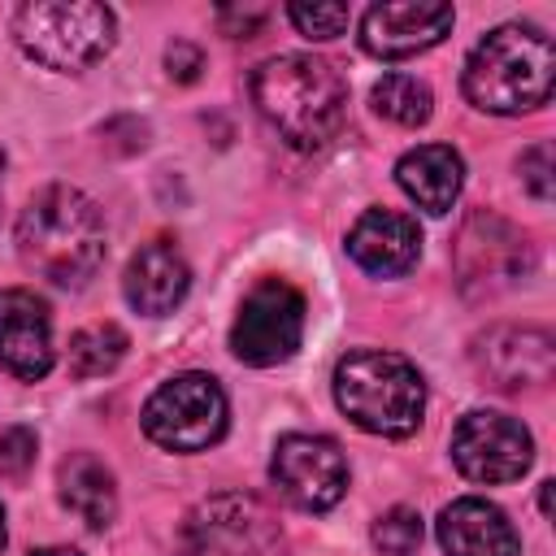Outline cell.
Listing matches in <instances>:
<instances>
[{"instance_id":"obj_3","label":"cell","mask_w":556,"mask_h":556,"mask_svg":"<svg viewBox=\"0 0 556 556\" xmlns=\"http://www.w3.org/2000/svg\"><path fill=\"white\" fill-rule=\"evenodd\" d=\"M552 83H556V48L539 26L526 22H508L482 35L460 74L465 100L500 117L547 104Z\"/></svg>"},{"instance_id":"obj_22","label":"cell","mask_w":556,"mask_h":556,"mask_svg":"<svg viewBox=\"0 0 556 556\" xmlns=\"http://www.w3.org/2000/svg\"><path fill=\"white\" fill-rule=\"evenodd\" d=\"M369 539H374V547L382 556H413L421 547V513L417 508H404V504L400 508H387L374 521Z\"/></svg>"},{"instance_id":"obj_14","label":"cell","mask_w":556,"mask_h":556,"mask_svg":"<svg viewBox=\"0 0 556 556\" xmlns=\"http://www.w3.org/2000/svg\"><path fill=\"white\" fill-rule=\"evenodd\" d=\"M52 361H56V348H52L48 304L26 287L0 291V369L35 382L52 369Z\"/></svg>"},{"instance_id":"obj_20","label":"cell","mask_w":556,"mask_h":556,"mask_svg":"<svg viewBox=\"0 0 556 556\" xmlns=\"http://www.w3.org/2000/svg\"><path fill=\"white\" fill-rule=\"evenodd\" d=\"M130 339L113 321H91L70 339V374L74 378H104L122 365Z\"/></svg>"},{"instance_id":"obj_6","label":"cell","mask_w":556,"mask_h":556,"mask_svg":"<svg viewBox=\"0 0 556 556\" xmlns=\"http://www.w3.org/2000/svg\"><path fill=\"white\" fill-rule=\"evenodd\" d=\"M226 417H230V404L222 382L213 374L187 369L165 378L148 395L139 426L165 452H204L226 434Z\"/></svg>"},{"instance_id":"obj_15","label":"cell","mask_w":556,"mask_h":556,"mask_svg":"<svg viewBox=\"0 0 556 556\" xmlns=\"http://www.w3.org/2000/svg\"><path fill=\"white\" fill-rule=\"evenodd\" d=\"M348 256L378 278H395L408 274L421 256V230L408 213L395 208H369L356 217V226L348 230Z\"/></svg>"},{"instance_id":"obj_24","label":"cell","mask_w":556,"mask_h":556,"mask_svg":"<svg viewBox=\"0 0 556 556\" xmlns=\"http://www.w3.org/2000/svg\"><path fill=\"white\" fill-rule=\"evenodd\" d=\"M517 169H521V182H526V191L534 200H552V143L526 148L521 161H517Z\"/></svg>"},{"instance_id":"obj_4","label":"cell","mask_w":556,"mask_h":556,"mask_svg":"<svg viewBox=\"0 0 556 556\" xmlns=\"http://www.w3.org/2000/svg\"><path fill=\"white\" fill-rule=\"evenodd\" d=\"M334 404L365 434L404 439L421 426L426 378L400 352L361 348V352H348L334 365Z\"/></svg>"},{"instance_id":"obj_28","label":"cell","mask_w":556,"mask_h":556,"mask_svg":"<svg viewBox=\"0 0 556 556\" xmlns=\"http://www.w3.org/2000/svg\"><path fill=\"white\" fill-rule=\"evenodd\" d=\"M30 556H78L74 547H43V552H30Z\"/></svg>"},{"instance_id":"obj_31","label":"cell","mask_w":556,"mask_h":556,"mask_svg":"<svg viewBox=\"0 0 556 556\" xmlns=\"http://www.w3.org/2000/svg\"><path fill=\"white\" fill-rule=\"evenodd\" d=\"M0 174H4V148H0Z\"/></svg>"},{"instance_id":"obj_27","label":"cell","mask_w":556,"mask_h":556,"mask_svg":"<svg viewBox=\"0 0 556 556\" xmlns=\"http://www.w3.org/2000/svg\"><path fill=\"white\" fill-rule=\"evenodd\" d=\"M165 65H169V74H174L178 83H191V78L200 74L204 56H200V48H195V43H182V39H174V43H169V52H165Z\"/></svg>"},{"instance_id":"obj_7","label":"cell","mask_w":556,"mask_h":556,"mask_svg":"<svg viewBox=\"0 0 556 556\" xmlns=\"http://www.w3.org/2000/svg\"><path fill=\"white\" fill-rule=\"evenodd\" d=\"M187 556H278L282 526L274 508L243 491H222L200 500L182 521Z\"/></svg>"},{"instance_id":"obj_30","label":"cell","mask_w":556,"mask_h":556,"mask_svg":"<svg viewBox=\"0 0 556 556\" xmlns=\"http://www.w3.org/2000/svg\"><path fill=\"white\" fill-rule=\"evenodd\" d=\"M0 552H4V508H0Z\"/></svg>"},{"instance_id":"obj_11","label":"cell","mask_w":556,"mask_h":556,"mask_svg":"<svg viewBox=\"0 0 556 556\" xmlns=\"http://www.w3.org/2000/svg\"><path fill=\"white\" fill-rule=\"evenodd\" d=\"M530 269L526 235L500 213H469L456 235V274L465 291H504Z\"/></svg>"},{"instance_id":"obj_12","label":"cell","mask_w":556,"mask_h":556,"mask_svg":"<svg viewBox=\"0 0 556 556\" xmlns=\"http://www.w3.org/2000/svg\"><path fill=\"white\" fill-rule=\"evenodd\" d=\"M452 22L456 13L443 0H391V4H374L361 17V43L382 61H404L443 43Z\"/></svg>"},{"instance_id":"obj_16","label":"cell","mask_w":556,"mask_h":556,"mask_svg":"<svg viewBox=\"0 0 556 556\" xmlns=\"http://www.w3.org/2000/svg\"><path fill=\"white\" fill-rule=\"evenodd\" d=\"M187 287H191V269H187L182 252H178L169 239L143 243V248L130 256L126 278H122V291H126L130 308L143 313V317H165V313H174V308L182 304Z\"/></svg>"},{"instance_id":"obj_26","label":"cell","mask_w":556,"mask_h":556,"mask_svg":"<svg viewBox=\"0 0 556 556\" xmlns=\"http://www.w3.org/2000/svg\"><path fill=\"white\" fill-rule=\"evenodd\" d=\"M265 22H269V9H261V4H230L217 13L222 35H230V39H252V35H261Z\"/></svg>"},{"instance_id":"obj_9","label":"cell","mask_w":556,"mask_h":556,"mask_svg":"<svg viewBox=\"0 0 556 556\" xmlns=\"http://www.w3.org/2000/svg\"><path fill=\"white\" fill-rule=\"evenodd\" d=\"M452 460L469 482H517L534 465V439L517 417L473 408L452 430Z\"/></svg>"},{"instance_id":"obj_19","label":"cell","mask_w":556,"mask_h":556,"mask_svg":"<svg viewBox=\"0 0 556 556\" xmlns=\"http://www.w3.org/2000/svg\"><path fill=\"white\" fill-rule=\"evenodd\" d=\"M56 486H61V504L91 530H104L117 517V482L113 469L91 456V452H74L61 460L56 469Z\"/></svg>"},{"instance_id":"obj_13","label":"cell","mask_w":556,"mask_h":556,"mask_svg":"<svg viewBox=\"0 0 556 556\" xmlns=\"http://www.w3.org/2000/svg\"><path fill=\"white\" fill-rule=\"evenodd\" d=\"M473 365L500 391L539 387L552 378L556 343L543 326H491L473 339Z\"/></svg>"},{"instance_id":"obj_23","label":"cell","mask_w":556,"mask_h":556,"mask_svg":"<svg viewBox=\"0 0 556 556\" xmlns=\"http://www.w3.org/2000/svg\"><path fill=\"white\" fill-rule=\"evenodd\" d=\"M287 17H291V26H295L304 39H334V35H343L348 22H352L348 4H291Z\"/></svg>"},{"instance_id":"obj_17","label":"cell","mask_w":556,"mask_h":556,"mask_svg":"<svg viewBox=\"0 0 556 556\" xmlns=\"http://www.w3.org/2000/svg\"><path fill=\"white\" fill-rule=\"evenodd\" d=\"M439 543L447 556H517V530L491 500L460 495L439 513Z\"/></svg>"},{"instance_id":"obj_29","label":"cell","mask_w":556,"mask_h":556,"mask_svg":"<svg viewBox=\"0 0 556 556\" xmlns=\"http://www.w3.org/2000/svg\"><path fill=\"white\" fill-rule=\"evenodd\" d=\"M539 504H543V513H552V482H543V491H539Z\"/></svg>"},{"instance_id":"obj_5","label":"cell","mask_w":556,"mask_h":556,"mask_svg":"<svg viewBox=\"0 0 556 556\" xmlns=\"http://www.w3.org/2000/svg\"><path fill=\"white\" fill-rule=\"evenodd\" d=\"M117 35V17L109 4L96 0H35L22 4L13 17L17 48L56 74H78L96 65Z\"/></svg>"},{"instance_id":"obj_10","label":"cell","mask_w":556,"mask_h":556,"mask_svg":"<svg viewBox=\"0 0 556 556\" xmlns=\"http://www.w3.org/2000/svg\"><path fill=\"white\" fill-rule=\"evenodd\" d=\"M269 478L300 513H326L348 491V460L326 434H282L269 460Z\"/></svg>"},{"instance_id":"obj_2","label":"cell","mask_w":556,"mask_h":556,"mask_svg":"<svg viewBox=\"0 0 556 556\" xmlns=\"http://www.w3.org/2000/svg\"><path fill=\"white\" fill-rule=\"evenodd\" d=\"M252 104L256 113L300 152L326 148L348 113V83L321 56L282 52L252 70Z\"/></svg>"},{"instance_id":"obj_21","label":"cell","mask_w":556,"mask_h":556,"mask_svg":"<svg viewBox=\"0 0 556 556\" xmlns=\"http://www.w3.org/2000/svg\"><path fill=\"white\" fill-rule=\"evenodd\" d=\"M369 100H374V113L387 117V122H395V126H421V122H430V109H434L430 87L421 78H413V74H387V78H378L374 91H369Z\"/></svg>"},{"instance_id":"obj_25","label":"cell","mask_w":556,"mask_h":556,"mask_svg":"<svg viewBox=\"0 0 556 556\" xmlns=\"http://www.w3.org/2000/svg\"><path fill=\"white\" fill-rule=\"evenodd\" d=\"M30 460H35V430H26V426L0 430V469L22 478L30 469Z\"/></svg>"},{"instance_id":"obj_18","label":"cell","mask_w":556,"mask_h":556,"mask_svg":"<svg viewBox=\"0 0 556 556\" xmlns=\"http://www.w3.org/2000/svg\"><path fill=\"white\" fill-rule=\"evenodd\" d=\"M395 182L404 187V195L443 217L452 213L456 195H460V182H465V161L456 148L447 143H421V148H408L400 161H395Z\"/></svg>"},{"instance_id":"obj_1","label":"cell","mask_w":556,"mask_h":556,"mask_svg":"<svg viewBox=\"0 0 556 556\" xmlns=\"http://www.w3.org/2000/svg\"><path fill=\"white\" fill-rule=\"evenodd\" d=\"M13 239L22 265L52 287H87L104 265V217L91 195L65 182L26 200Z\"/></svg>"},{"instance_id":"obj_8","label":"cell","mask_w":556,"mask_h":556,"mask_svg":"<svg viewBox=\"0 0 556 556\" xmlns=\"http://www.w3.org/2000/svg\"><path fill=\"white\" fill-rule=\"evenodd\" d=\"M304 339V295L287 278H261L230 326V352L243 365H282L295 356Z\"/></svg>"}]
</instances>
